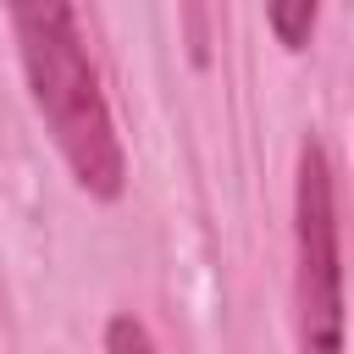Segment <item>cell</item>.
<instances>
[{
    "label": "cell",
    "instance_id": "cell-1",
    "mask_svg": "<svg viewBox=\"0 0 354 354\" xmlns=\"http://www.w3.org/2000/svg\"><path fill=\"white\" fill-rule=\"evenodd\" d=\"M6 6H11V28H17L33 105L44 111L72 177L94 199H116L127 160H122V138H116V122L100 94V72L83 50L72 6L66 0H6Z\"/></svg>",
    "mask_w": 354,
    "mask_h": 354
},
{
    "label": "cell",
    "instance_id": "cell-2",
    "mask_svg": "<svg viewBox=\"0 0 354 354\" xmlns=\"http://www.w3.org/2000/svg\"><path fill=\"white\" fill-rule=\"evenodd\" d=\"M293 310L299 354H343V249H337V188L332 160L310 138L299 149L293 194Z\"/></svg>",
    "mask_w": 354,
    "mask_h": 354
},
{
    "label": "cell",
    "instance_id": "cell-3",
    "mask_svg": "<svg viewBox=\"0 0 354 354\" xmlns=\"http://www.w3.org/2000/svg\"><path fill=\"white\" fill-rule=\"evenodd\" d=\"M271 6V28L288 50H304V39L315 33V6L321 0H266Z\"/></svg>",
    "mask_w": 354,
    "mask_h": 354
},
{
    "label": "cell",
    "instance_id": "cell-4",
    "mask_svg": "<svg viewBox=\"0 0 354 354\" xmlns=\"http://www.w3.org/2000/svg\"><path fill=\"white\" fill-rule=\"evenodd\" d=\"M105 354H160V348L149 343V332H144L133 315H116V321L105 326Z\"/></svg>",
    "mask_w": 354,
    "mask_h": 354
}]
</instances>
